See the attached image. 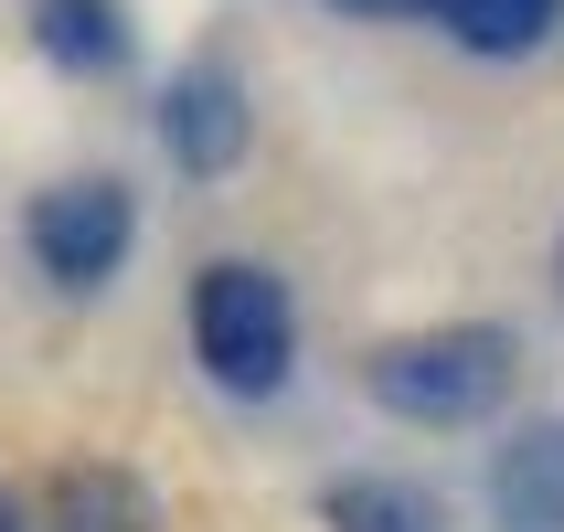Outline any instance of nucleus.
I'll return each instance as SVG.
<instances>
[{"instance_id":"1","label":"nucleus","mask_w":564,"mask_h":532,"mask_svg":"<svg viewBox=\"0 0 564 532\" xmlns=\"http://www.w3.org/2000/svg\"><path fill=\"white\" fill-rule=\"evenodd\" d=\"M511 394V330H415L373 351V405L405 426H469Z\"/></svg>"},{"instance_id":"2","label":"nucleus","mask_w":564,"mask_h":532,"mask_svg":"<svg viewBox=\"0 0 564 532\" xmlns=\"http://www.w3.org/2000/svg\"><path fill=\"white\" fill-rule=\"evenodd\" d=\"M192 341H203V373L224 394H278L288 362H299V310H288V287L267 267H203L192 287Z\"/></svg>"},{"instance_id":"3","label":"nucleus","mask_w":564,"mask_h":532,"mask_svg":"<svg viewBox=\"0 0 564 532\" xmlns=\"http://www.w3.org/2000/svg\"><path fill=\"white\" fill-rule=\"evenodd\" d=\"M128 235H139V214H128L118 182H54L43 203H32V256H43L54 287H107L118 256H128Z\"/></svg>"},{"instance_id":"4","label":"nucleus","mask_w":564,"mask_h":532,"mask_svg":"<svg viewBox=\"0 0 564 532\" xmlns=\"http://www.w3.org/2000/svg\"><path fill=\"white\" fill-rule=\"evenodd\" d=\"M160 139H171V160L182 171H235L246 160V86L224 75V64H192V75H171V96H160Z\"/></svg>"},{"instance_id":"5","label":"nucleus","mask_w":564,"mask_h":532,"mask_svg":"<svg viewBox=\"0 0 564 532\" xmlns=\"http://www.w3.org/2000/svg\"><path fill=\"white\" fill-rule=\"evenodd\" d=\"M490 490H501L511 532H564V415H543V426H522L501 447Z\"/></svg>"},{"instance_id":"6","label":"nucleus","mask_w":564,"mask_h":532,"mask_svg":"<svg viewBox=\"0 0 564 532\" xmlns=\"http://www.w3.org/2000/svg\"><path fill=\"white\" fill-rule=\"evenodd\" d=\"M32 43L64 75H118L128 64V0H32Z\"/></svg>"},{"instance_id":"7","label":"nucleus","mask_w":564,"mask_h":532,"mask_svg":"<svg viewBox=\"0 0 564 532\" xmlns=\"http://www.w3.org/2000/svg\"><path fill=\"white\" fill-rule=\"evenodd\" d=\"M54 532H150V490L128 469H64L54 479Z\"/></svg>"},{"instance_id":"8","label":"nucleus","mask_w":564,"mask_h":532,"mask_svg":"<svg viewBox=\"0 0 564 532\" xmlns=\"http://www.w3.org/2000/svg\"><path fill=\"white\" fill-rule=\"evenodd\" d=\"M437 22L469 43V54H533L543 32L564 22V0H437Z\"/></svg>"},{"instance_id":"9","label":"nucleus","mask_w":564,"mask_h":532,"mask_svg":"<svg viewBox=\"0 0 564 532\" xmlns=\"http://www.w3.org/2000/svg\"><path fill=\"white\" fill-rule=\"evenodd\" d=\"M330 532H437V511L394 479H351V490H330Z\"/></svg>"},{"instance_id":"10","label":"nucleus","mask_w":564,"mask_h":532,"mask_svg":"<svg viewBox=\"0 0 564 532\" xmlns=\"http://www.w3.org/2000/svg\"><path fill=\"white\" fill-rule=\"evenodd\" d=\"M341 11H405V22H437V0H341Z\"/></svg>"},{"instance_id":"11","label":"nucleus","mask_w":564,"mask_h":532,"mask_svg":"<svg viewBox=\"0 0 564 532\" xmlns=\"http://www.w3.org/2000/svg\"><path fill=\"white\" fill-rule=\"evenodd\" d=\"M0 532H22V501H11V490H0Z\"/></svg>"}]
</instances>
